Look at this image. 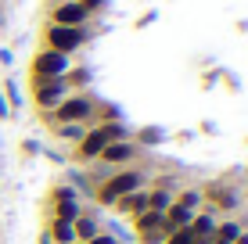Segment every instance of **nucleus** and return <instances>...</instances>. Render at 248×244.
<instances>
[{
    "mask_svg": "<svg viewBox=\"0 0 248 244\" xmlns=\"http://www.w3.org/2000/svg\"><path fill=\"white\" fill-rule=\"evenodd\" d=\"M140 187H148V172L130 169V165H126V169H115L105 183H97V187H93V201H97L101 208H112L123 194H130V190H140Z\"/></svg>",
    "mask_w": 248,
    "mask_h": 244,
    "instance_id": "1",
    "label": "nucleus"
},
{
    "mask_svg": "<svg viewBox=\"0 0 248 244\" xmlns=\"http://www.w3.org/2000/svg\"><path fill=\"white\" fill-rule=\"evenodd\" d=\"M97 104H101V100L93 94H68L54 112L44 115V119L50 126H62V122H87L90 126V119H97Z\"/></svg>",
    "mask_w": 248,
    "mask_h": 244,
    "instance_id": "2",
    "label": "nucleus"
},
{
    "mask_svg": "<svg viewBox=\"0 0 248 244\" xmlns=\"http://www.w3.org/2000/svg\"><path fill=\"white\" fill-rule=\"evenodd\" d=\"M44 43H47L50 50H58V54H68V57H72L79 47L90 43V29H87V25H50V22H47Z\"/></svg>",
    "mask_w": 248,
    "mask_h": 244,
    "instance_id": "3",
    "label": "nucleus"
},
{
    "mask_svg": "<svg viewBox=\"0 0 248 244\" xmlns=\"http://www.w3.org/2000/svg\"><path fill=\"white\" fill-rule=\"evenodd\" d=\"M72 69V57L68 54H58V50H36L32 54V61H29V79L32 83H44V79H62V75Z\"/></svg>",
    "mask_w": 248,
    "mask_h": 244,
    "instance_id": "4",
    "label": "nucleus"
},
{
    "mask_svg": "<svg viewBox=\"0 0 248 244\" xmlns=\"http://www.w3.org/2000/svg\"><path fill=\"white\" fill-rule=\"evenodd\" d=\"M202 198H205V208L209 212H234L237 205H241V190L234 187L230 180H209L202 183Z\"/></svg>",
    "mask_w": 248,
    "mask_h": 244,
    "instance_id": "5",
    "label": "nucleus"
},
{
    "mask_svg": "<svg viewBox=\"0 0 248 244\" xmlns=\"http://www.w3.org/2000/svg\"><path fill=\"white\" fill-rule=\"evenodd\" d=\"M72 94V86H68V79L62 75V79H44V83H32V104L40 108V112H54L62 100Z\"/></svg>",
    "mask_w": 248,
    "mask_h": 244,
    "instance_id": "6",
    "label": "nucleus"
},
{
    "mask_svg": "<svg viewBox=\"0 0 248 244\" xmlns=\"http://www.w3.org/2000/svg\"><path fill=\"white\" fill-rule=\"evenodd\" d=\"M133 223V237L140 241V244H166V215L162 212H151V208H144L137 219H130Z\"/></svg>",
    "mask_w": 248,
    "mask_h": 244,
    "instance_id": "7",
    "label": "nucleus"
},
{
    "mask_svg": "<svg viewBox=\"0 0 248 244\" xmlns=\"http://www.w3.org/2000/svg\"><path fill=\"white\" fill-rule=\"evenodd\" d=\"M50 25H90V14L79 7V0H58L50 7Z\"/></svg>",
    "mask_w": 248,
    "mask_h": 244,
    "instance_id": "8",
    "label": "nucleus"
},
{
    "mask_svg": "<svg viewBox=\"0 0 248 244\" xmlns=\"http://www.w3.org/2000/svg\"><path fill=\"white\" fill-rule=\"evenodd\" d=\"M137 155H140V147L133 140H119V144H108L101 151V162H108L112 169H126V162H133Z\"/></svg>",
    "mask_w": 248,
    "mask_h": 244,
    "instance_id": "9",
    "label": "nucleus"
},
{
    "mask_svg": "<svg viewBox=\"0 0 248 244\" xmlns=\"http://www.w3.org/2000/svg\"><path fill=\"white\" fill-rule=\"evenodd\" d=\"M216 226H219V215L209 212V208H202V212H194V219L187 230L194 233V241L198 244H212V237H216Z\"/></svg>",
    "mask_w": 248,
    "mask_h": 244,
    "instance_id": "10",
    "label": "nucleus"
},
{
    "mask_svg": "<svg viewBox=\"0 0 248 244\" xmlns=\"http://www.w3.org/2000/svg\"><path fill=\"white\" fill-rule=\"evenodd\" d=\"M169 137H173V133H169L166 126H158V122H148V126H140V129H133V144L140 147V151L169 144Z\"/></svg>",
    "mask_w": 248,
    "mask_h": 244,
    "instance_id": "11",
    "label": "nucleus"
},
{
    "mask_svg": "<svg viewBox=\"0 0 248 244\" xmlns=\"http://www.w3.org/2000/svg\"><path fill=\"white\" fill-rule=\"evenodd\" d=\"M115 212L119 215H126V219H137V215L144 212V208H148V187H140V190H130V194H123L115 201Z\"/></svg>",
    "mask_w": 248,
    "mask_h": 244,
    "instance_id": "12",
    "label": "nucleus"
},
{
    "mask_svg": "<svg viewBox=\"0 0 248 244\" xmlns=\"http://www.w3.org/2000/svg\"><path fill=\"white\" fill-rule=\"evenodd\" d=\"M76 226V241H93L101 233V219H97V208H87L83 205V212H79V219L72 223Z\"/></svg>",
    "mask_w": 248,
    "mask_h": 244,
    "instance_id": "13",
    "label": "nucleus"
},
{
    "mask_svg": "<svg viewBox=\"0 0 248 244\" xmlns=\"http://www.w3.org/2000/svg\"><path fill=\"white\" fill-rule=\"evenodd\" d=\"M191 219H194V212L191 208H184V205H169L166 208V233H176V230H187L191 226Z\"/></svg>",
    "mask_w": 248,
    "mask_h": 244,
    "instance_id": "14",
    "label": "nucleus"
},
{
    "mask_svg": "<svg viewBox=\"0 0 248 244\" xmlns=\"http://www.w3.org/2000/svg\"><path fill=\"white\" fill-rule=\"evenodd\" d=\"M87 129H90L87 122H62V126H54V137L62 140V144H72L76 147L83 137H87Z\"/></svg>",
    "mask_w": 248,
    "mask_h": 244,
    "instance_id": "15",
    "label": "nucleus"
},
{
    "mask_svg": "<svg viewBox=\"0 0 248 244\" xmlns=\"http://www.w3.org/2000/svg\"><path fill=\"white\" fill-rule=\"evenodd\" d=\"M47 233L54 244H76V226L65 223V219H50L47 223Z\"/></svg>",
    "mask_w": 248,
    "mask_h": 244,
    "instance_id": "16",
    "label": "nucleus"
},
{
    "mask_svg": "<svg viewBox=\"0 0 248 244\" xmlns=\"http://www.w3.org/2000/svg\"><path fill=\"white\" fill-rule=\"evenodd\" d=\"M176 205L191 208V212H202L205 208V198H202V187H180L176 190Z\"/></svg>",
    "mask_w": 248,
    "mask_h": 244,
    "instance_id": "17",
    "label": "nucleus"
},
{
    "mask_svg": "<svg viewBox=\"0 0 248 244\" xmlns=\"http://www.w3.org/2000/svg\"><path fill=\"white\" fill-rule=\"evenodd\" d=\"M245 233V226L237 223V219H219V226H216V237L212 241H223V244H234L237 237Z\"/></svg>",
    "mask_w": 248,
    "mask_h": 244,
    "instance_id": "18",
    "label": "nucleus"
},
{
    "mask_svg": "<svg viewBox=\"0 0 248 244\" xmlns=\"http://www.w3.org/2000/svg\"><path fill=\"white\" fill-rule=\"evenodd\" d=\"M83 212V201H62V205L50 208V219H65V223H76Z\"/></svg>",
    "mask_w": 248,
    "mask_h": 244,
    "instance_id": "19",
    "label": "nucleus"
},
{
    "mask_svg": "<svg viewBox=\"0 0 248 244\" xmlns=\"http://www.w3.org/2000/svg\"><path fill=\"white\" fill-rule=\"evenodd\" d=\"M0 94L7 97V104H11V112H15V115H18L22 108H25V94H22V86H18L15 79H4V90H0Z\"/></svg>",
    "mask_w": 248,
    "mask_h": 244,
    "instance_id": "20",
    "label": "nucleus"
},
{
    "mask_svg": "<svg viewBox=\"0 0 248 244\" xmlns=\"http://www.w3.org/2000/svg\"><path fill=\"white\" fill-rule=\"evenodd\" d=\"M65 79H68V86H87V83L93 79V69H90V65H79V69H68V72H65Z\"/></svg>",
    "mask_w": 248,
    "mask_h": 244,
    "instance_id": "21",
    "label": "nucleus"
},
{
    "mask_svg": "<svg viewBox=\"0 0 248 244\" xmlns=\"http://www.w3.org/2000/svg\"><path fill=\"white\" fill-rule=\"evenodd\" d=\"M50 201H54V205H62V201H79V194H76L68 183H58V187L50 190Z\"/></svg>",
    "mask_w": 248,
    "mask_h": 244,
    "instance_id": "22",
    "label": "nucleus"
},
{
    "mask_svg": "<svg viewBox=\"0 0 248 244\" xmlns=\"http://www.w3.org/2000/svg\"><path fill=\"white\" fill-rule=\"evenodd\" d=\"M219 83H223L227 90H234V94H241V90H245L241 75H237V72H230V69H223V72H219Z\"/></svg>",
    "mask_w": 248,
    "mask_h": 244,
    "instance_id": "23",
    "label": "nucleus"
},
{
    "mask_svg": "<svg viewBox=\"0 0 248 244\" xmlns=\"http://www.w3.org/2000/svg\"><path fill=\"white\" fill-rule=\"evenodd\" d=\"M219 72H223L219 65H216V69H209V72H202V90H216L219 86Z\"/></svg>",
    "mask_w": 248,
    "mask_h": 244,
    "instance_id": "24",
    "label": "nucleus"
},
{
    "mask_svg": "<svg viewBox=\"0 0 248 244\" xmlns=\"http://www.w3.org/2000/svg\"><path fill=\"white\" fill-rule=\"evenodd\" d=\"M40 151H44V144H40V140H32V137L22 140V155H25V158H40Z\"/></svg>",
    "mask_w": 248,
    "mask_h": 244,
    "instance_id": "25",
    "label": "nucleus"
},
{
    "mask_svg": "<svg viewBox=\"0 0 248 244\" xmlns=\"http://www.w3.org/2000/svg\"><path fill=\"white\" fill-rule=\"evenodd\" d=\"M166 244H198V241H194L191 230H176V233H169V237H166Z\"/></svg>",
    "mask_w": 248,
    "mask_h": 244,
    "instance_id": "26",
    "label": "nucleus"
},
{
    "mask_svg": "<svg viewBox=\"0 0 248 244\" xmlns=\"http://www.w3.org/2000/svg\"><path fill=\"white\" fill-rule=\"evenodd\" d=\"M79 7L90 14V18H93V14H101V11L108 7V0H79Z\"/></svg>",
    "mask_w": 248,
    "mask_h": 244,
    "instance_id": "27",
    "label": "nucleus"
},
{
    "mask_svg": "<svg viewBox=\"0 0 248 244\" xmlns=\"http://www.w3.org/2000/svg\"><path fill=\"white\" fill-rule=\"evenodd\" d=\"M155 22H158V11L151 7V11H144L140 18H137V29H148V25H155Z\"/></svg>",
    "mask_w": 248,
    "mask_h": 244,
    "instance_id": "28",
    "label": "nucleus"
},
{
    "mask_svg": "<svg viewBox=\"0 0 248 244\" xmlns=\"http://www.w3.org/2000/svg\"><path fill=\"white\" fill-rule=\"evenodd\" d=\"M40 155H47V158H50V162H54V165H68V158H65V151H54V147H44V151H40Z\"/></svg>",
    "mask_w": 248,
    "mask_h": 244,
    "instance_id": "29",
    "label": "nucleus"
},
{
    "mask_svg": "<svg viewBox=\"0 0 248 244\" xmlns=\"http://www.w3.org/2000/svg\"><path fill=\"white\" fill-rule=\"evenodd\" d=\"M198 133H205V137H216V133H219V122H216V119H202Z\"/></svg>",
    "mask_w": 248,
    "mask_h": 244,
    "instance_id": "30",
    "label": "nucleus"
},
{
    "mask_svg": "<svg viewBox=\"0 0 248 244\" xmlns=\"http://www.w3.org/2000/svg\"><path fill=\"white\" fill-rule=\"evenodd\" d=\"M11 25V7H7V0H0V32Z\"/></svg>",
    "mask_w": 248,
    "mask_h": 244,
    "instance_id": "31",
    "label": "nucleus"
},
{
    "mask_svg": "<svg viewBox=\"0 0 248 244\" xmlns=\"http://www.w3.org/2000/svg\"><path fill=\"white\" fill-rule=\"evenodd\" d=\"M7 119H15V112H11V104H7V97L0 94V122H7Z\"/></svg>",
    "mask_w": 248,
    "mask_h": 244,
    "instance_id": "32",
    "label": "nucleus"
},
{
    "mask_svg": "<svg viewBox=\"0 0 248 244\" xmlns=\"http://www.w3.org/2000/svg\"><path fill=\"white\" fill-rule=\"evenodd\" d=\"M11 61H15V50H11V47H0V65H4V69H11Z\"/></svg>",
    "mask_w": 248,
    "mask_h": 244,
    "instance_id": "33",
    "label": "nucleus"
},
{
    "mask_svg": "<svg viewBox=\"0 0 248 244\" xmlns=\"http://www.w3.org/2000/svg\"><path fill=\"white\" fill-rule=\"evenodd\" d=\"M87 244H119V241L112 237V233H97V237H93V241H87Z\"/></svg>",
    "mask_w": 248,
    "mask_h": 244,
    "instance_id": "34",
    "label": "nucleus"
},
{
    "mask_svg": "<svg viewBox=\"0 0 248 244\" xmlns=\"http://www.w3.org/2000/svg\"><path fill=\"white\" fill-rule=\"evenodd\" d=\"M194 137H198V133H194V129H180V133H176V140H180V144H191Z\"/></svg>",
    "mask_w": 248,
    "mask_h": 244,
    "instance_id": "35",
    "label": "nucleus"
},
{
    "mask_svg": "<svg viewBox=\"0 0 248 244\" xmlns=\"http://www.w3.org/2000/svg\"><path fill=\"white\" fill-rule=\"evenodd\" d=\"M36 244H54V241H50V233H47V230H40V237H36Z\"/></svg>",
    "mask_w": 248,
    "mask_h": 244,
    "instance_id": "36",
    "label": "nucleus"
},
{
    "mask_svg": "<svg viewBox=\"0 0 248 244\" xmlns=\"http://www.w3.org/2000/svg\"><path fill=\"white\" fill-rule=\"evenodd\" d=\"M237 32H248V18H241V22H237Z\"/></svg>",
    "mask_w": 248,
    "mask_h": 244,
    "instance_id": "37",
    "label": "nucleus"
},
{
    "mask_svg": "<svg viewBox=\"0 0 248 244\" xmlns=\"http://www.w3.org/2000/svg\"><path fill=\"white\" fill-rule=\"evenodd\" d=\"M234 244H248V233H241V237H237Z\"/></svg>",
    "mask_w": 248,
    "mask_h": 244,
    "instance_id": "38",
    "label": "nucleus"
},
{
    "mask_svg": "<svg viewBox=\"0 0 248 244\" xmlns=\"http://www.w3.org/2000/svg\"><path fill=\"white\" fill-rule=\"evenodd\" d=\"M76 244H87V241H76Z\"/></svg>",
    "mask_w": 248,
    "mask_h": 244,
    "instance_id": "39",
    "label": "nucleus"
},
{
    "mask_svg": "<svg viewBox=\"0 0 248 244\" xmlns=\"http://www.w3.org/2000/svg\"><path fill=\"white\" fill-rule=\"evenodd\" d=\"M212 244H223V241H212Z\"/></svg>",
    "mask_w": 248,
    "mask_h": 244,
    "instance_id": "40",
    "label": "nucleus"
}]
</instances>
